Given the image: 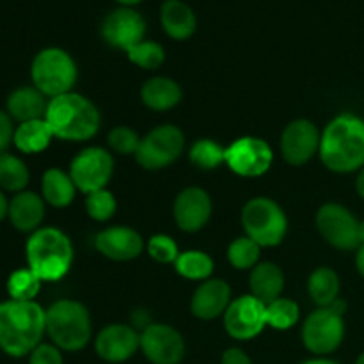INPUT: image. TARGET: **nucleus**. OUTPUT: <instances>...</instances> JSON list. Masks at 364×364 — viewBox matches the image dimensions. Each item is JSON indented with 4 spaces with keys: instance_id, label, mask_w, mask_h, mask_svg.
Segmentation results:
<instances>
[{
    "instance_id": "a18cd8bd",
    "label": "nucleus",
    "mask_w": 364,
    "mask_h": 364,
    "mask_svg": "<svg viewBox=\"0 0 364 364\" xmlns=\"http://www.w3.org/2000/svg\"><path fill=\"white\" fill-rule=\"evenodd\" d=\"M355 188H358V194L364 199V167L361 169V173H359L358 181H355Z\"/></svg>"
},
{
    "instance_id": "f257e3e1",
    "label": "nucleus",
    "mask_w": 364,
    "mask_h": 364,
    "mask_svg": "<svg viewBox=\"0 0 364 364\" xmlns=\"http://www.w3.org/2000/svg\"><path fill=\"white\" fill-rule=\"evenodd\" d=\"M46 334V309L36 301L0 302V350L23 358L41 345Z\"/></svg>"
},
{
    "instance_id": "dca6fc26",
    "label": "nucleus",
    "mask_w": 364,
    "mask_h": 364,
    "mask_svg": "<svg viewBox=\"0 0 364 364\" xmlns=\"http://www.w3.org/2000/svg\"><path fill=\"white\" fill-rule=\"evenodd\" d=\"M318 128L308 119H295L281 135V151L291 166H302L320 149Z\"/></svg>"
},
{
    "instance_id": "bb28decb",
    "label": "nucleus",
    "mask_w": 364,
    "mask_h": 364,
    "mask_svg": "<svg viewBox=\"0 0 364 364\" xmlns=\"http://www.w3.org/2000/svg\"><path fill=\"white\" fill-rule=\"evenodd\" d=\"M41 192L43 199H45V203H48L50 206L66 208L68 205L73 203L77 187H75L70 173H64L63 169L52 167V169H48L43 174Z\"/></svg>"
},
{
    "instance_id": "c756f323",
    "label": "nucleus",
    "mask_w": 364,
    "mask_h": 364,
    "mask_svg": "<svg viewBox=\"0 0 364 364\" xmlns=\"http://www.w3.org/2000/svg\"><path fill=\"white\" fill-rule=\"evenodd\" d=\"M174 267L176 272L187 279L206 281L213 272V259L203 251H185L180 252Z\"/></svg>"
},
{
    "instance_id": "e433bc0d",
    "label": "nucleus",
    "mask_w": 364,
    "mask_h": 364,
    "mask_svg": "<svg viewBox=\"0 0 364 364\" xmlns=\"http://www.w3.org/2000/svg\"><path fill=\"white\" fill-rule=\"evenodd\" d=\"M148 252L159 263H174L180 256L176 242L167 235H155V237L149 238Z\"/></svg>"
},
{
    "instance_id": "f8f14e48",
    "label": "nucleus",
    "mask_w": 364,
    "mask_h": 364,
    "mask_svg": "<svg viewBox=\"0 0 364 364\" xmlns=\"http://www.w3.org/2000/svg\"><path fill=\"white\" fill-rule=\"evenodd\" d=\"M272 160V149L263 139L240 137L230 148H226L224 162L238 176L256 178L262 176L270 169Z\"/></svg>"
},
{
    "instance_id": "4c0bfd02",
    "label": "nucleus",
    "mask_w": 364,
    "mask_h": 364,
    "mask_svg": "<svg viewBox=\"0 0 364 364\" xmlns=\"http://www.w3.org/2000/svg\"><path fill=\"white\" fill-rule=\"evenodd\" d=\"M139 144H141V139L128 127H116L109 134V146L119 155H135Z\"/></svg>"
},
{
    "instance_id": "7c9ffc66",
    "label": "nucleus",
    "mask_w": 364,
    "mask_h": 364,
    "mask_svg": "<svg viewBox=\"0 0 364 364\" xmlns=\"http://www.w3.org/2000/svg\"><path fill=\"white\" fill-rule=\"evenodd\" d=\"M43 281L31 269H18L7 277V294L13 301H34Z\"/></svg>"
},
{
    "instance_id": "4468645a",
    "label": "nucleus",
    "mask_w": 364,
    "mask_h": 364,
    "mask_svg": "<svg viewBox=\"0 0 364 364\" xmlns=\"http://www.w3.org/2000/svg\"><path fill=\"white\" fill-rule=\"evenodd\" d=\"M146 20L141 13L128 6L112 9L102 21V38L114 48L128 52L132 46L144 41Z\"/></svg>"
},
{
    "instance_id": "79ce46f5",
    "label": "nucleus",
    "mask_w": 364,
    "mask_h": 364,
    "mask_svg": "<svg viewBox=\"0 0 364 364\" xmlns=\"http://www.w3.org/2000/svg\"><path fill=\"white\" fill-rule=\"evenodd\" d=\"M134 326L141 327L142 331H144L148 326H151V322H149V316L146 315V311H142V309H137V311L134 313Z\"/></svg>"
},
{
    "instance_id": "f03ea898",
    "label": "nucleus",
    "mask_w": 364,
    "mask_h": 364,
    "mask_svg": "<svg viewBox=\"0 0 364 364\" xmlns=\"http://www.w3.org/2000/svg\"><path fill=\"white\" fill-rule=\"evenodd\" d=\"M318 155L333 173L347 174L364 167V121L354 114L334 117L320 137Z\"/></svg>"
},
{
    "instance_id": "c9c22d12",
    "label": "nucleus",
    "mask_w": 364,
    "mask_h": 364,
    "mask_svg": "<svg viewBox=\"0 0 364 364\" xmlns=\"http://www.w3.org/2000/svg\"><path fill=\"white\" fill-rule=\"evenodd\" d=\"M85 208H87V213L91 219L98 220V223H105V220H109L116 213L117 203L112 192H109L107 188H102V191L87 194Z\"/></svg>"
},
{
    "instance_id": "aec40b11",
    "label": "nucleus",
    "mask_w": 364,
    "mask_h": 364,
    "mask_svg": "<svg viewBox=\"0 0 364 364\" xmlns=\"http://www.w3.org/2000/svg\"><path fill=\"white\" fill-rule=\"evenodd\" d=\"M231 304V288L223 279H206L196 288L191 301L192 315L201 320H212L224 315Z\"/></svg>"
},
{
    "instance_id": "9d476101",
    "label": "nucleus",
    "mask_w": 364,
    "mask_h": 364,
    "mask_svg": "<svg viewBox=\"0 0 364 364\" xmlns=\"http://www.w3.org/2000/svg\"><path fill=\"white\" fill-rule=\"evenodd\" d=\"M114 173V160L107 149L85 148L71 160L70 176L77 191L91 194L107 187Z\"/></svg>"
},
{
    "instance_id": "f3484780",
    "label": "nucleus",
    "mask_w": 364,
    "mask_h": 364,
    "mask_svg": "<svg viewBox=\"0 0 364 364\" xmlns=\"http://www.w3.org/2000/svg\"><path fill=\"white\" fill-rule=\"evenodd\" d=\"M96 354L107 363H124L141 348V334L124 323L103 327L95 340Z\"/></svg>"
},
{
    "instance_id": "a19ab883",
    "label": "nucleus",
    "mask_w": 364,
    "mask_h": 364,
    "mask_svg": "<svg viewBox=\"0 0 364 364\" xmlns=\"http://www.w3.org/2000/svg\"><path fill=\"white\" fill-rule=\"evenodd\" d=\"M220 364H252L249 355L240 348H228L220 358Z\"/></svg>"
},
{
    "instance_id": "ea45409f",
    "label": "nucleus",
    "mask_w": 364,
    "mask_h": 364,
    "mask_svg": "<svg viewBox=\"0 0 364 364\" xmlns=\"http://www.w3.org/2000/svg\"><path fill=\"white\" fill-rule=\"evenodd\" d=\"M14 130L16 128L13 127V117L6 110H0V153H6V149L13 144Z\"/></svg>"
},
{
    "instance_id": "58836bf2",
    "label": "nucleus",
    "mask_w": 364,
    "mask_h": 364,
    "mask_svg": "<svg viewBox=\"0 0 364 364\" xmlns=\"http://www.w3.org/2000/svg\"><path fill=\"white\" fill-rule=\"evenodd\" d=\"M28 364H64L60 348L53 343H41L28 354Z\"/></svg>"
},
{
    "instance_id": "2f4dec72",
    "label": "nucleus",
    "mask_w": 364,
    "mask_h": 364,
    "mask_svg": "<svg viewBox=\"0 0 364 364\" xmlns=\"http://www.w3.org/2000/svg\"><path fill=\"white\" fill-rule=\"evenodd\" d=\"M188 159H191L192 166L199 167L203 171H212L217 169L224 162V159H226V149L220 144H217L215 141L201 139V141L192 144Z\"/></svg>"
},
{
    "instance_id": "c03bdc74",
    "label": "nucleus",
    "mask_w": 364,
    "mask_h": 364,
    "mask_svg": "<svg viewBox=\"0 0 364 364\" xmlns=\"http://www.w3.org/2000/svg\"><path fill=\"white\" fill-rule=\"evenodd\" d=\"M355 267H358V272L364 277V244L358 247V255H355Z\"/></svg>"
},
{
    "instance_id": "1a4fd4ad",
    "label": "nucleus",
    "mask_w": 364,
    "mask_h": 364,
    "mask_svg": "<svg viewBox=\"0 0 364 364\" xmlns=\"http://www.w3.org/2000/svg\"><path fill=\"white\" fill-rule=\"evenodd\" d=\"M345 336L343 316L331 308H318L302 326V341L309 352L326 355L336 350Z\"/></svg>"
},
{
    "instance_id": "473e14b6",
    "label": "nucleus",
    "mask_w": 364,
    "mask_h": 364,
    "mask_svg": "<svg viewBox=\"0 0 364 364\" xmlns=\"http://www.w3.org/2000/svg\"><path fill=\"white\" fill-rule=\"evenodd\" d=\"M299 306L291 299H276L267 304V326L277 331H287L297 323Z\"/></svg>"
},
{
    "instance_id": "412c9836",
    "label": "nucleus",
    "mask_w": 364,
    "mask_h": 364,
    "mask_svg": "<svg viewBox=\"0 0 364 364\" xmlns=\"http://www.w3.org/2000/svg\"><path fill=\"white\" fill-rule=\"evenodd\" d=\"M9 220L14 230L21 233H34L45 219V199L36 192H18L9 201Z\"/></svg>"
},
{
    "instance_id": "49530a36",
    "label": "nucleus",
    "mask_w": 364,
    "mask_h": 364,
    "mask_svg": "<svg viewBox=\"0 0 364 364\" xmlns=\"http://www.w3.org/2000/svg\"><path fill=\"white\" fill-rule=\"evenodd\" d=\"M302 364H338L334 361H331V359H323V358H316V359H309V361L302 363Z\"/></svg>"
},
{
    "instance_id": "37998d69",
    "label": "nucleus",
    "mask_w": 364,
    "mask_h": 364,
    "mask_svg": "<svg viewBox=\"0 0 364 364\" xmlns=\"http://www.w3.org/2000/svg\"><path fill=\"white\" fill-rule=\"evenodd\" d=\"M7 215H9V201H7L6 194H4V191L0 188V220L6 219Z\"/></svg>"
},
{
    "instance_id": "09e8293b",
    "label": "nucleus",
    "mask_w": 364,
    "mask_h": 364,
    "mask_svg": "<svg viewBox=\"0 0 364 364\" xmlns=\"http://www.w3.org/2000/svg\"><path fill=\"white\" fill-rule=\"evenodd\" d=\"M117 2L119 4H123V6H135V4H139V2H142V0H117Z\"/></svg>"
},
{
    "instance_id": "c85d7f7f",
    "label": "nucleus",
    "mask_w": 364,
    "mask_h": 364,
    "mask_svg": "<svg viewBox=\"0 0 364 364\" xmlns=\"http://www.w3.org/2000/svg\"><path fill=\"white\" fill-rule=\"evenodd\" d=\"M31 174L21 159L11 153H0V188L7 192H23Z\"/></svg>"
},
{
    "instance_id": "6ab92c4d",
    "label": "nucleus",
    "mask_w": 364,
    "mask_h": 364,
    "mask_svg": "<svg viewBox=\"0 0 364 364\" xmlns=\"http://www.w3.org/2000/svg\"><path fill=\"white\" fill-rule=\"evenodd\" d=\"M95 245L105 258L114 262H130L141 255L144 249V240L132 228L114 226L98 233Z\"/></svg>"
},
{
    "instance_id": "5701e85b",
    "label": "nucleus",
    "mask_w": 364,
    "mask_h": 364,
    "mask_svg": "<svg viewBox=\"0 0 364 364\" xmlns=\"http://www.w3.org/2000/svg\"><path fill=\"white\" fill-rule=\"evenodd\" d=\"M160 21L167 36L173 39H188L198 28V18L183 0H166L160 7Z\"/></svg>"
},
{
    "instance_id": "393cba45",
    "label": "nucleus",
    "mask_w": 364,
    "mask_h": 364,
    "mask_svg": "<svg viewBox=\"0 0 364 364\" xmlns=\"http://www.w3.org/2000/svg\"><path fill=\"white\" fill-rule=\"evenodd\" d=\"M141 98L148 109L162 112L176 107L181 100V87L167 77H153L142 85Z\"/></svg>"
},
{
    "instance_id": "a211bd4d",
    "label": "nucleus",
    "mask_w": 364,
    "mask_h": 364,
    "mask_svg": "<svg viewBox=\"0 0 364 364\" xmlns=\"http://www.w3.org/2000/svg\"><path fill=\"white\" fill-rule=\"evenodd\" d=\"M212 217V199L203 188L188 187L174 201V220L178 228L188 233L203 230Z\"/></svg>"
},
{
    "instance_id": "39448f33",
    "label": "nucleus",
    "mask_w": 364,
    "mask_h": 364,
    "mask_svg": "<svg viewBox=\"0 0 364 364\" xmlns=\"http://www.w3.org/2000/svg\"><path fill=\"white\" fill-rule=\"evenodd\" d=\"M46 334L60 350H82L92 334L87 308L70 299L57 301L46 309Z\"/></svg>"
},
{
    "instance_id": "cd10ccee",
    "label": "nucleus",
    "mask_w": 364,
    "mask_h": 364,
    "mask_svg": "<svg viewBox=\"0 0 364 364\" xmlns=\"http://www.w3.org/2000/svg\"><path fill=\"white\" fill-rule=\"evenodd\" d=\"M308 290L318 308H329L340 299V277L329 267H320L309 276Z\"/></svg>"
},
{
    "instance_id": "a878e982",
    "label": "nucleus",
    "mask_w": 364,
    "mask_h": 364,
    "mask_svg": "<svg viewBox=\"0 0 364 364\" xmlns=\"http://www.w3.org/2000/svg\"><path fill=\"white\" fill-rule=\"evenodd\" d=\"M53 137L55 135L46 119H34L18 124L14 130L13 144L16 146L18 151L25 153V155H34V153L45 151Z\"/></svg>"
},
{
    "instance_id": "4be33fe9",
    "label": "nucleus",
    "mask_w": 364,
    "mask_h": 364,
    "mask_svg": "<svg viewBox=\"0 0 364 364\" xmlns=\"http://www.w3.org/2000/svg\"><path fill=\"white\" fill-rule=\"evenodd\" d=\"M48 102L50 100H46V96L39 89H36L34 85L32 87L25 85V87H18L11 92L9 98H7L6 112L13 117V121H18V123L45 119Z\"/></svg>"
},
{
    "instance_id": "2eb2a0df",
    "label": "nucleus",
    "mask_w": 364,
    "mask_h": 364,
    "mask_svg": "<svg viewBox=\"0 0 364 364\" xmlns=\"http://www.w3.org/2000/svg\"><path fill=\"white\" fill-rule=\"evenodd\" d=\"M141 348L153 364H180L185 355V341L174 327L151 323L141 333Z\"/></svg>"
},
{
    "instance_id": "423d86ee",
    "label": "nucleus",
    "mask_w": 364,
    "mask_h": 364,
    "mask_svg": "<svg viewBox=\"0 0 364 364\" xmlns=\"http://www.w3.org/2000/svg\"><path fill=\"white\" fill-rule=\"evenodd\" d=\"M31 77L36 89L48 98H55L71 92L77 82V64L66 50L50 46L34 57Z\"/></svg>"
},
{
    "instance_id": "ddd939ff",
    "label": "nucleus",
    "mask_w": 364,
    "mask_h": 364,
    "mask_svg": "<svg viewBox=\"0 0 364 364\" xmlns=\"http://www.w3.org/2000/svg\"><path fill=\"white\" fill-rule=\"evenodd\" d=\"M267 326V304L255 295H242L231 301L224 313V329L235 340H252Z\"/></svg>"
},
{
    "instance_id": "6e6552de",
    "label": "nucleus",
    "mask_w": 364,
    "mask_h": 364,
    "mask_svg": "<svg viewBox=\"0 0 364 364\" xmlns=\"http://www.w3.org/2000/svg\"><path fill=\"white\" fill-rule=\"evenodd\" d=\"M185 148L183 132L173 124H162L141 139L135 160L148 171H159L173 164Z\"/></svg>"
},
{
    "instance_id": "72a5a7b5",
    "label": "nucleus",
    "mask_w": 364,
    "mask_h": 364,
    "mask_svg": "<svg viewBox=\"0 0 364 364\" xmlns=\"http://www.w3.org/2000/svg\"><path fill=\"white\" fill-rule=\"evenodd\" d=\"M259 251L262 247L249 237L235 238L228 247V259L235 269L247 270L256 267L259 259Z\"/></svg>"
},
{
    "instance_id": "9b49d317",
    "label": "nucleus",
    "mask_w": 364,
    "mask_h": 364,
    "mask_svg": "<svg viewBox=\"0 0 364 364\" xmlns=\"http://www.w3.org/2000/svg\"><path fill=\"white\" fill-rule=\"evenodd\" d=\"M316 228L333 247L354 251L359 247V223L345 206L327 203L316 213Z\"/></svg>"
},
{
    "instance_id": "8fccbe9b",
    "label": "nucleus",
    "mask_w": 364,
    "mask_h": 364,
    "mask_svg": "<svg viewBox=\"0 0 364 364\" xmlns=\"http://www.w3.org/2000/svg\"><path fill=\"white\" fill-rule=\"evenodd\" d=\"M355 364H364V352H363L361 355H359V358H358V361H355Z\"/></svg>"
},
{
    "instance_id": "7ed1b4c3",
    "label": "nucleus",
    "mask_w": 364,
    "mask_h": 364,
    "mask_svg": "<svg viewBox=\"0 0 364 364\" xmlns=\"http://www.w3.org/2000/svg\"><path fill=\"white\" fill-rule=\"evenodd\" d=\"M53 135L63 141H87L100 128V112L92 102L77 92L50 98L45 116Z\"/></svg>"
},
{
    "instance_id": "de8ad7c7",
    "label": "nucleus",
    "mask_w": 364,
    "mask_h": 364,
    "mask_svg": "<svg viewBox=\"0 0 364 364\" xmlns=\"http://www.w3.org/2000/svg\"><path fill=\"white\" fill-rule=\"evenodd\" d=\"M364 244V220L359 223V245Z\"/></svg>"
},
{
    "instance_id": "20e7f679",
    "label": "nucleus",
    "mask_w": 364,
    "mask_h": 364,
    "mask_svg": "<svg viewBox=\"0 0 364 364\" xmlns=\"http://www.w3.org/2000/svg\"><path fill=\"white\" fill-rule=\"evenodd\" d=\"M27 265L41 281H59L73 262V245L57 228H39L25 245Z\"/></svg>"
},
{
    "instance_id": "b1692460",
    "label": "nucleus",
    "mask_w": 364,
    "mask_h": 364,
    "mask_svg": "<svg viewBox=\"0 0 364 364\" xmlns=\"http://www.w3.org/2000/svg\"><path fill=\"white\" fill-rule=\"evenodd\" d=\"M249 287L252 291L251 295H255L263 304H270L281 297V291L284 288L283 270L276 263H259L252 269Z\"/></svg>"
},
{
    "instance_id": "f704fd0d",
    "label": "nucleus",
    "mask_w": 364,
    "mask_h": 364,
    "mask_svg": "<svg viewBox=\"0 0 364 364\" xmlns=\"http://www.w3.org/2000/svg\"><path fill=\"white\" fill-rule=\"evenodd\" d=\"M127 55L130 63L142 68V70H156V68L162 66L164 59H166V52H164L162 45L155 41L137 43V45L128 50Z\"/></svg>"
},
{
    "instance_id": "0eeeda50",
    "label": "nucleus",
    "mask_w": 364,
    "mask_h": 364,
    "mask_svg": "<svg viewBox=\"0 0 364 364\" xmlns=\"http://www.w3.org/2000/svg\"><path fill=\"white\" fill-rule=\"evenodd\" d=\"M242 226L245 237L255 240L259 247H274L283 242L288 220L276 201L269 198H255L245 203L242 210Z\"/></svg>"
}]
</instances>
